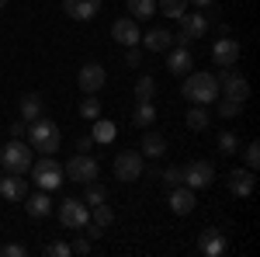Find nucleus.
Segmentation results:
<instances>
[{
    "label": "nucleus",
    "mask_w": 260,
    "mask_h": 257,
    "mask_svg": "<svg viewBox=\"0 0 260 257\" xmlns=\"http://www.w3.org/2000/svg\"><path fill=\"white\" fill-rule=\"evenodd\" d=\"M153 98H156V80L139 77L136 80V101H153Z\"/></svg>",
    "instance_id": "nucleus-31"
},
{
    "label": "nucleus",
    "mask_w": 260,
    "mask_h": 257,
    "mask_svg": "<svg viewBox=\"0 0 260 257\" xmlns=\"http://www.w3.org/2000/svg\"><path fill=\"white\" fill-rule=\"evenodd\" d=\"M156 7H160V14H167V18H180L187 11V0H156Z\"/></svg>",
    "instance_id": "nucleus-33"
},
{
    "label": "nucleus",
    "mask_w": 260,
    "mask_h": 257,
    "mask_svg": "<svg viewBox=\"0 0 260 257\" xmlns=\"http://www.w3.org/2000/svg\"><path fill=\"white\" fill-rule=\"evenodd\" d=\"M0 257H24V247L21 243H4L0 247Z\"/></svg>",
    "instance_id": "nucleus-40"
},
{
    "label": "nucleus",
    "mask_w": 260,
    "mask_h": 257,
    "mask_svg": "<svg viewBox=\"0 0 260 257\" xmlns=\"http://www.w3.org/2000/svg\"><path fill=\"white\" fill-rule=\"evenodd\" d=\"M90 136H94V142H111V139H115V125L94 119V132H90Z\"/></svg>",
    "instance_id": "nucleus-34"
},
{
    "label": "nucleus",
    "mask_w": 260,
    "mask_h": 257,
    "mask_svg": "<svg viewBox=\"0 0 260 257\" xmlns=\"http://www.w3.org/2000/svg\"><path fill=\"white\" fill-rule=\"evenodd\" d=\"M187 4H194V7H201V11H205V7H212L215 0H187Z\"/></svg>",
    "instance_id": "nucleus-43"
},
{
    "label": "nucleus",
    "mask_w": 260,
    "mask_h": 257,
    "mask_svg": "<svg viewBox=\"0 0 260 257\" xmlns=\"http://www.w3.org/2000/svg\"><path fill=\"white\" fill-rule=\"evenodd\" d=\"M108 202V188L98 184V181H87V191H83V205H101Z\"/></svg>",
    "instance_id": "nucleus-30"
},
{
    "label": "nucleus",
    "mask_w": 260,
    "mask_h": 257,
    "mask_svg": "<svg viewBox=\"0 0 260 257\" xmlns=\"http://www.w3.org/2000/svg\"><path fill=\"white\" fill-rule=\"evenodd\" d=\"M90 222H98L101 230H108V226L115 222V212H111V205H108V202H101V205H90Z\"/></svg>",
    "instance_id": "nucleus-29"
},
{
    "label": "nucleus",
    "mask_w": 260,
    "mask_h": 257,
    "mask_svg": "<svg viewBox=\"0 0 260 257\" xmlns=\"http://www.w3.org/2000/svg\"><path fill=\"white\" fill-rule=\"evenodd\" d=\"M7 4H11V0H0V7H7Z\"/></svg>",
    "instance_id": "nucleus-44"
},
{
    "label": "nucleus",
    "mask_w": 260,
    "mask_h": 257,
    "mask_svg": "<svg viewBox=\"0 0 260 257\" xmlns=\"http://www.w3.org/2000/svg\"><path fill=\"white\" fill-rule=\"evenodd\" d=\"M180 32L174 35V42L177 45H191V42H198V39H205V32H208V14L205 11H184L180 14Z\"/></svg>",
    "instance_id": "nucleus-5"
},
{
    "label": "nucleus",
    "mask_w": 260,
    "mask_h": 257,
    "mask_svg": "<svg viewBox=\"0 0 260 257\" xmlns=\"http://www.w3.org/2000/svg\"><path fill=\"white\" fill-rule=\"evenodd\" d=\"M24 132H28V125H24V122H11V139H21Z\"/></svg>",
    "instance_id": "nucleus-42"
},
{
    "label": "nucleus",
    "mask_w": 260,
    "mask_h": 257,
    "mask_svg": "<svg viewBox=\"0 0 260 257\" xmlns=\"http://www.w3.org/2000/svg\"><path fill=\"white\" fill-rule=\"evenodd\" d=\"M18 111H21V122H35V119H42V115H45L42 94H35V91L21 94V101H18Z\"/></svg>",
    "instance_id": "nucleus-20"
},
{
    "label": "nucleus",
    "mask_w": 260,
    "mask_h": 257,
    "mask_svg": "<svg viewBox=\"0 0 260 257\" xmlns=\"http://www.w3.org/2000/svg\"><path fill=\"white\" fill-rule=\"evenodd\" d=\"M212 104H215V111H219L222 119H236V115L243 111V101H233V98H225V94H219Z\"/></svg>",
    "instance_id": "nucleus-27"
},
{
    "label": "nucleus",
    "mask_w": 260,
    "mask_h": 257,
    "mask_svg": "<svg viewBox=\"0 0 260 257\" xmlns=\"http://www.w3.org/2000/svg\"><path fill=\"white\" fill-rule=\"evenodd\" d=\"M212 63H215V66H236V63H240V42L222 35V39L212 45Z\"/></svg>",
    "instance_id": "nucleus-14"
},
{
    "label": "nucleus",
    "mask_w": 260,
    "mask_h": 257,
    "mask_svg": "<svg viewBox=\"0 0 260 257\" xmlns=\"http://www.w3.org/2000/svg\"><path fill=\"white\" fill-rule=\"evenodd\" d=\"M243 157H246V167H250V170H257V163H260V142H246Z\"/></svg>",
    "instance_id": "nucleus-37"
},
{
    "label": "nucleus",
    "mask_w": 260,
    "mask_h": 257,
    "mask_svg": "<svg viewBox=\"0 0 260 257\" xmlns=\"http://www.w3.org/2000/svg\"><path fill=\"white\" fill-rule=\"evenodd\" d=\"M198 250L205 257H222L225 250H229V240H225L222 230L208 226V230H201V233H198Z\"/></svg>",
    "instance_id": "nucleus-12"
},
{
    "label": "nucleus",
    "mask_w": 260,
    "mask_h": 257,
    "mask_svg": "<svg viewBox=\"0 0 260 257\" xmlns=\"http://www.w3.org/2000/svg\"><path fill=\"white\" fill-rule=\"evenodd\" d=\"M160 178H163V184H167V188H177V184H184V170H180V167H167Z\"/></svg>",
    "instance_id": "nucleus-36"
},
{
    "label": "nucleus",
    "mask_w": 260,
    "mask_h": 257,
    "mask_svg": "<svg viewBox=\"0 0 260 257\" xmlns=\"http://www.w3.org/2000/svg\"><path fill=\"white\" fill-rule=\"evenodd\" d=\"M24 195H28L24 174H4V178H0V198H7V202H24Z\"/></svg>",
    "instance_id": "nucleus-16"
},
{
    "label": "nucleus",
    "mask_w": 260,
    "mask_h": 257,
    "mask_svg": "<svg viewBox=\"0 0 260 257\" xmlns=\"http://www.w3.org/2000/svg\"><path fill=\"white\" fill-rule=\"evenodd\" d=\"M139 42L149 52H170V49H174V35H170L167 28H153V32H146Z\"/></svg>",
    "instance_id": "nucleus-21"
},
{
    "label": "nucleus",
    "mask_w": 260,
    "mask_h": 257,
    "mask_svg": "<svg viewBox=\"0 0 260 257\" xmlns=\"http://www.w3.org/2000/svg\"><path fill=\"white\" fill-rule=\"evenodd\" d=\"M0 178H4V167H0Z\"/></svg>",
    "instance_id": "nucleus-45"
},
{
    "label": "nucleus",
    "mask_w": 260,
    "mask_h": 257,
    "mask_svg": "<svg viewBox=\"0 0 260 257\" xmlns=\"http://www.w3.org/2000/svg\"><path fill=\"white\" fill-rule=\"evenodd\" d=\"M80 115L83 119H101V98L98 94H83V101H80Z\"/></svg>",
    "instance_id": "nucleus-32"
},
{
    "label": "nucleus",
    "mask_w": 260,
    "mask_h": 257,
    "mask_svg": "<svg viewBox=\"0 0 260 257\" xmlns=\"http://www.w3.org/2000/svg\"><path fill=\"white\" fill-rule=\"evenodd\" d=\"M253 184H257V178H253V170H250V167H243V170L236 167V170L229 174V191H233L236 198H246L250 191H253Z\"/></svg>",
    "instance_id": "nucleus-19"
},
{
    "label": "nucleus",
    "mask_w": 260,
    "mask_h": 257,
    "mask_svg": "<svg viewBox=\"0 0 260 257\" xmlns=\"http://www.w3.org/2000/svg\"><path fill=\"white\" fill-rule=\"evenodd\" d=\"M115 178L125 181V184L142 178V153L139 150H121L118 157H115Z\"/></svg>",
    "instance_id": "nucleus-8"
},
{
    "label": "nucleus",
    "mask_w": 260,
    "mask_h": 257,
    "mask_svg": "<svg viewBox=\"0 0 260 257\" xmlns=\"http://www.w3.org/2000/svg\"><path fill=\"white\" fill-rule=\"evenodd\" d=\"M77 150H80V153H90V150H94V136H80L77 139Z\"/></svg>",
    "instance_id": "nucleus-41"
},
{
    "label": "nucleus",
    "mask_w": 260,
    "mask_h": 257,
    "mask_svg": "<svg viewBox=\"0 0 260 257\" xmlns=\"http://www.w3.org/2000/svg\"><path fill=\"white\" fill-rule=\"evenodd\" d=\"M31 146H24L21 139H11L4 150H0V167H4V174H28V167H31Z\"/></svg>",
    "instance_id": "nucleus-4"
},
{
    "label": "nucleus",
    "mask_w": 260,
    "mask_h": 257,
    "mask_svg": "<svg viewBox=\"0 0 260 257\" xmlns=\"http://www.w3.org/2000/svg\"><path fill=\"white\" fill-rule=\"evenodd\" d=\"M24 136H28V146L39 150V153H56V150H59V139H62L59 125L52 119H45V115L35 119V122H28V132H24Z\"/></svg>",
    "instance_id": "nucleus-2"
},
{
    "label": "nucleus",
    "mask_w": 260,
    "mask_h": 257,
    "mask_svg": "<svg viewBox=\"0 0 260 257\" xmlns=\"http://www.w3.org/2000/svg\"><path fill=\"white\" fill-rule=\"evenodd\" d=\"M191 66H194V56H191V49H187V45H177L174 52H167V70H170L174 77L191 73Z\"/></svg>",
    "instance_id": "nucleus-18"
},
{
    "label": "nucleus",
    "mask_w": 260,
    "mask_h": 257,
    "mask_svg": "<svg viewBox=\"0 0 260 257\" xmlns=\"http://www.w3.org/2000/svg\"><path fill=\"white\" fill-rule=\"evenodd\" d=\"M139 153L142 157H149V160H160L163 153H167V139L160 136V132H146L139 142Z\"/></svg>",
    "instance_id": "nucleus-23"
},
{
    "label": "nucleus",
    "mask_w": 260,
    "mask_h": 257,
    "mask_svg": "<svg viewBox=\"0 0 260 257\" xmlns=\"http://www.w3.org/2000/svg\"><path fill=\"white\" fill-rule=\"evenodd\" d=\"M24 212L31 219H45L52 212V202H49V191H35V195H24Z\"/></svg>",
    "instance_id": "nucleus-22"
},
{
    "label": "nucleus",
    "mask_w": 260,
    "mask_h": 257,
    "mask_svg": "<svg viewBox=\"0 0 260 257\" xmlns=\"http://www.w3.org/2000/svg\"><path fill=\"white\" fill-rule=\"evenodd\" d=\"M194 205H198V198H194V191H191L187 184L170 188V209H174V216H191Z\"/></svg>",
    "instance_id": "nucleus-15"
},
{
    "label": "nucleus",
    "mask_w": 260,
    "mask_h": 257,
    "mask_svg": "<svg viewBox=\"0 0 260 257\" xmlns=\"http://www.w3.org/2000/svg\"><path fill=\"white\" fill-rule=\"evenodd\" d=\"M153 122H156V104H153V101H136L132 125H139V129H149Z\"/></svg>",
    "instance_id": "nucleus-24"
},
{
    "label": "nucleus",
    "mask_w": 260,
    "mask_h": 257,
    "mask_svg": "<svg viewBox=\"0 0 260 257\" xmlns=\"http://www.w3.org/2000/svg\"><path fill=\"white\" fill-rule=\"evenodd\" d=\"M62 11L73 21H90V18H98L101 0H62Z\"/></svg>",
    "instance_id": "nucleus-17"
},
{
    "label": "nucleus",
    "mask_w": 260,
    "mask_h": 257,
    "mask_svg": "<svg viewBox=\"0 0 260 257\" xmlns=\"http://www.w3.org/2000/svg\"><path fill=\"white\" fill-rule=\"evenodd\" d=\"M59 222L66 230H83L90 222V205H83V198H66V202H59Z\"/></svg>",
    "instance_id": "nucleus-7"
},
{
    "label": "nucleus",
    "mask_w": 260,
    "mask_h": 257,
    "mask_svg": "<svg viewBox=\"0 0 260 257\" xmlns=\"http://www.w3.org/2000/svg\"><path fill=\"white\" fill-rule=\"evenodd\" d=\"M125 7H128V18L136 21H146L156 14V0H125Z\"/></svg>",
    "instance_id": "nucleus-26"
},
{
    "label": "nucleus",
    "mask_w": 260,
    "mask_h": 257,
    "mask_svg": "<svg viewBox=\"0 0 260 257\" xmlns=\"http://www.w3.org/2000/svg\"><path fill=\"white\" fill-rule=\"evenodd\" d=\"M104 83H108V70H104L101 63H83V66H80V73H77V87H80L83 94H98Z\"/></svg>",
    "instance_id": "nucleus-10"
},
{
    "label": "nucleus",
    "mask_w": 260,
    "mask_h": 257,
    "mask_svg": "<svg viewBox=\"0 0 260 257\" xmlns=\"http://www.w3.org/2000/svg\"><path fill=\"white\" fill-rule=\"evenodd\" d=\"M184 101L187 104H201V108H208L212 101L219 98V80L215 73H205V70H191V73H184Z\"/></svg>",
    "instance_id": "nucleus-1"
},
{
    "label": "nucleus",
    "mask_w": 260,
    "mask_h": 257,
    "mask_svg": "<svg viewBox=\"0 0 260 257\" xmlns=\"http://www.w3.org/2000/svg\"><path fill=\"white\" fill-rule=\"evenodd\" d=\"M70 250H73V254H90V250H94V240H87V237H77L73 243H70Z\"/></svg>",
    "instance_id": "nucleus-38"
},
{
    "label": "nucleus",
    "mask_w": 260,
    "mask_h": 257,
    "mask_svg": "<svg viewBox=\"0 0 260 257\" xmlns=\"http://www.w3.org/2000/svg\"><path fill=\"white\" fill-rule=\"evenodd\" d=\"M62 174L73 178V181H80V184H87V181H98L101 167H98V160L90 157V153H77V157L62 167Z\"/></svg>",
    "instance_id": "nucleus-9"
},
{
    "label": "nucleus",
    "mask_w": 260,
    "mask_h": 257,
    "mask_svg": "<svg viewBox=\"0 0 260 257\" xmlns=\"http://www.w3.org/2000/svg\"><path fill=\"white\" fill-rule=\"evenodd\" d=\"M28 174H31V181H35V188H39V191H56L62 181H66L62 163H56L52 153H42V160H31Z\"/></svg>",
    "instance_id": "nucleus-3"
},
{
    "label": "nucleus",
    "mask_w": 260,
    "mask_h": 257,
    "mask_svg": "<svg viewBox=\"0 0 260 257\" xmlns=\"http://www.w3.org/2000/svg\"><path fill=\"white\" fill-rule=\"evenodd\" d=\"M215 80H219V94H225V98H233V101L250 98V80L243 77V73H236L233 66H222V73Z\"/></svg>",
    "instance_id": "nucleus-6"
},
{
    "label": "nucleus",
    "mask_w": 260,
    "mask_h": 257,
    "mask_svg": "<svg viewBox=\"0 0 260 257\" xmlns=\"http://www.w3.org/2000/svg\"><path fill=\"white\" fill-rule=\"evenodd\" d=\"M184 122H187V129H191V132H205V129H208V122H212V115H208L201 104H191V108H187V115H184Z\"/></svg>",
    "instance_id": "nucleus-25"
},
{
    "label": "nucleus",
    "mask_w": 260,
    "mask_h": 257,
    "mask_svg": "<svg viewBox=\"0 0 260 257\" xmlns=\"http://www.w3.org/2000/svg\"><path fill=\"white\" fill-rule=\"evenodd\" d=\"M111 39L118 42V45H139V21L136 18H128V14H125V18H118L115 21V24H111Z\"/></svg>",
    "instance_id": "nucleus-13"
},
{
    "label": "nucleus",
    "mask_w": 260,
    "mask_h": 257,
    "mask_svg": "<svg viewBox=\"0 0 260 257\" xmlns=\"http://www.w3.org/2000/svg\"><path fill=\"white\" fill-rule=\"evenodd\" d=\"M215 146H219V153H222V157H233V153H240V136L225 129V132H219Z\"/></svg>",
    "instance_id": "nucleus-28"
},
{
    "label": "nucleus",
    "mask_w": 260,
    "mask_h": 257,
    "mask_svg": "<svg viewBox=\"0 0 260 257\" xmlns=\"http://www.w3.org/2000/svg\"><path fill=\"white\" fill-rule=\"evenodd\" d=\"M215 181V167L208 163V160H191L187 167H184V184L191 188V191H198V188H208Z\"/></svg>",
    "instance_id": "nucleus-11"
},
{
    "label": "nucleus",
    "mask_w": 260,
    "mask_h": 257,
    "mask_svg": "<svg viewBox=\"0 0 260 257\" xmlns=\"http://www.w3.org/2000/svg\"><path fill=\"white\" fill-rule=\"evenodd\" d=\"M42 254L45 257H73V250H70V243H62V240H49V243L42 247Z\"/></svg>",
    "instance_id": "nucleus-35"
},
{
    "label": "nucleus",
    "mask_w": 260,
    "mask_h": 257,
    "mask_svg": "<svg viewBox=\"0 0 260 257\" xmlns=\"http://www.w3.org/2000/svg\"><path fill=\"white\" fill-rule=\"evenodd\" d=\"M139 63H142L139 45H125V66H139Z\"/></svg>",
    "instance_id": "nucleus-39"
}]
</instances>
